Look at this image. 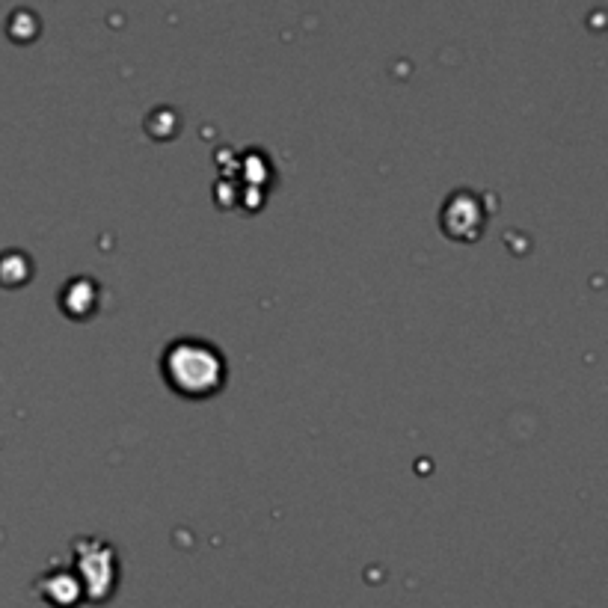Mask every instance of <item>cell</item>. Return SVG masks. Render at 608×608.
Listing matches in <instances>:
<instances>
[{
  "label": "cell",
  "mask_w": 608,
  "mask_h": 608,
  "mask_svg": "<svg viewBox=\"0 0 608 608\" xmlns=\"http://www.w3.org/2000/svg\"><path fill=\"white\" fill-rule=\"evenodd\" d=\"M161 371L170 389L190 398L202 401L217 395L226 386V359L220 350L199 342V339H181L173 342L161 356Z\"/></svg>",
  "instance_id": "cell-1"
}]
</instances>
